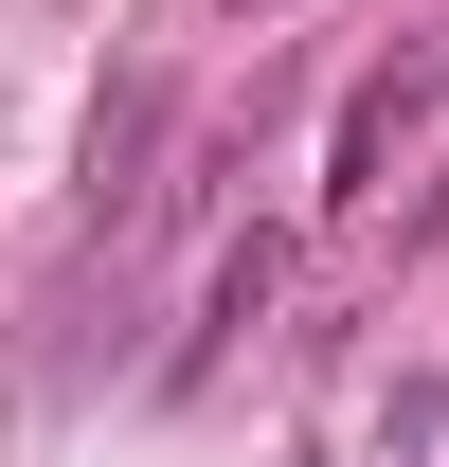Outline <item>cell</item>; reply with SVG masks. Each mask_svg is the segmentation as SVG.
Wrapping results in <instances>:
<instances>
[{
  "label": "cell",
  "instance_id": "cell-1",
  "mask_svg": "<svg viewBox=\"0 0 449 467\" xmlns=\"http://www.w3.org/2000/svg\"><path fill=\"white\" fill-rule=\"evenodd\" d=\"M432 90H449V55H395L378 90L341 109V162H324V198H378V180H395V144L432 126Z\"/></svg>",
  "mask_w": 449,
  "mask_h": 467
}]
</instances>
